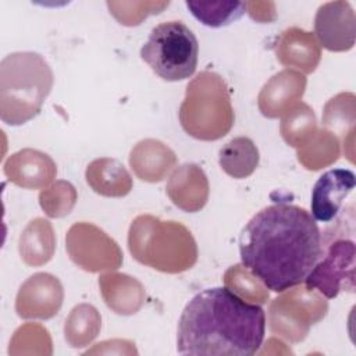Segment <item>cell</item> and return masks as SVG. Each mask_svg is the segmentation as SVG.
I'll use <instances>...</instances> for the list:
<instances>
[{
    "label": "cell",
    "mask_w": 356,
    "mask_h": 356,
    "mask_svg": "<svg viewBox=\"0 0 356 356\" xmlns=\"http://www.w3.org/2000/svg\"><path fill=\"white\" fill-rule=\"evenodd\" d=\"M242 266L281 293L305 282L323 256L317 221L303 207L274 203L257 211L239 236Z\"/></svg>",
    "instance_id": "1"
},
{
    "label": "cell",
    "mask_w": 356,
    "mask_h": 356,
    "mask_svg": "<svg viewBox=\"0 0 356 356\" xmlns=\"http://www.w3.org/2000/svg\"><path fill=\"white\" fill-rule=\"evenodd\" d=\"M266 335L261 306L243 300L227 286L197 292L184 307L177 330L181 355L252 356Z\"/></svg>",
    "instance_id": "2"
},
{
    "label": "cell",
    "mask_w": 356,
    "mask_h": 356,
    "mask_svg": "<svg viewBox=\"0 0 356 356\" xmlns=\"http://www.w3.org/2000/svg\"><path fill=\"white\" fill-rule=\"evenodd\" d=\"M53 86V71L35 51L6 56L0 64V117L21 125L36 117Z\"/></svg>",
    "instance_id": "3"
},
{
    "label": "cell",
    "mask_w": 356,
    "mask_h": 356,
    "mask_svg": "<svg viewBox=\"0 0 356 356\" xmlns=\"http://www.w3.org/2000/svg\"><path fill=\"white\" fill-rule=\"evenodd\" d=\"M140 58L163 81H184L196 71L199 42L182 21H165L150 31Z\"/></svg>",
    "instance_id": "4"
},
{
    "label": "cell",
    "mask_w": 356,
    "mask_h": 356,
    "mask_svg": "<svg viewBox=\"0 0 356 356\" xmlns=\"http://www.w3.org/2000/svg\"><path fill=\"white\" fill-rule=\"evenodd\" d=\"M355 243L339 239L330 245L325 257L314 266L305 280L306 289H317L332 299L341 291H355Z\"/></svg>",
    "instance_id": "5"
},
{
    "label": "cell",
    "mask_w": 356,
    "mask_h": 356,
    "mask_svg": "<svg viewBox=\"0 0 356 356\" xmlns=\"http://www.w3.org/2000/svg\"><path fill=\"white\" fill-rule=\"evenodd\" d=\"M314 32L330 51H346L355 44V13L348 1H330L318 7Z\"/></svg>",
    "instance_id": "6"
},
{
    "label": "cell",
    "mask_w": 356,
    "mask_h": 356,
    "mask_svg": "<svg viewBox=\"0 0 356 356\" xmlns=\"http://www.w3.org/2000/svg\"><path fill=\"white\" fill-rule=\"evenodd\" d=\"M355 172L348 168L325 171L312 191V216L318 222H331L339 214L345 199L355 189Z\"/></svg>",
    "instance_id": "7"
},
{
    "label": "cell",
    "mask_w": 356,
    "mask_h": 356,
    "mask_svg": "<svg viewBox=\"0 0 356 356\" xmlns=\"http://www.w3.org/2000/svg\"><path fill=\"white\" fill-rule=\"evenodd\" d=\"M218 161L229 177L246 178L257 168L259 150L250 138L238 136L220 149Z\"/></svg>",
    "instance_id": "8"
},
{
    "label": "cell",
    "mask_w": 356,
    "mask_h": 356,
    "mask_svg": "<svg viewBox=\"0 0 356 356\" xmlns=\"http://www.w3.org/2000/svg\"><path fill=\"white\" fill-rule=\"evenodd\" d=\"M191 14L203 25L221 28L239 19L246 10L242 1H185Z\"/></svg>",
    "instance_id": "9"
}]
</instances>
